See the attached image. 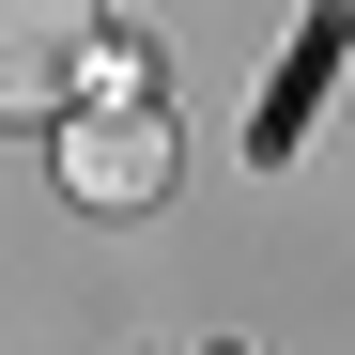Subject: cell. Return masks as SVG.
Wrapping results in <instances>:
<instances>
[{
  "mask_svg": "<svg viewBox=\"0 0 355 355\" xmlns=\"http://www.w3.org/2000/svg\"><path fill=\"white\" fill-rule=\"evenodd\" d=\"M62 201H78V216H155V201H170V124H155V93L78 108V139H62Z\"/></svg>",
  "mask_w": 355,
  "mask_h": 355,
  "instance_id": "obj_2",
  "label": "cell"
},
{
  "mask_svg": "<svg viewBox=\"0 0 355 355\" xmlns=\"http://www.w3.org/2000/svg\"><path fill=\"white\" fill-rule=\"evenodd\" d=\"M93 78H108V16L93 0H0V124L78 108Z\"/></svg>",
  "mask_w": 355,
  "mask_h": 355,
  "instance_id": "obj_1",
  "label": "cell"
}]
</instances>
